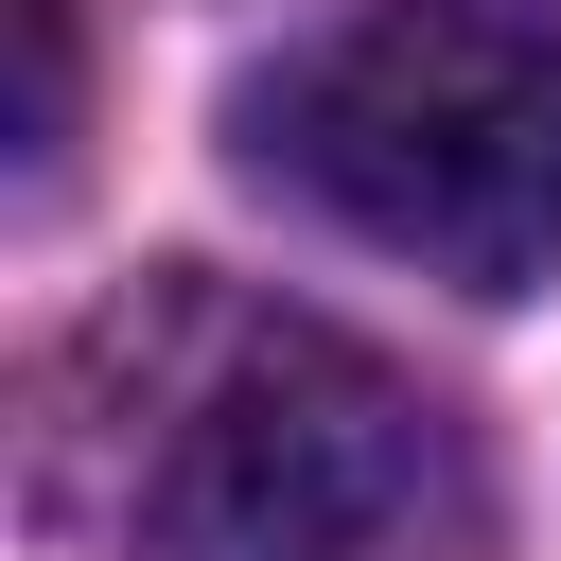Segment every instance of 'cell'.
I'll return each mask as SVG.
<instances>
[{
  "instance_id": "obj_3",
  "label": "cell",
  "mask_w": 561,
  "mask_h": 561,
  "mask_svg": "<svg viewBox=\"0 0 561 561\" xmlns=\"http://www.w3.org/2000/svg\"><path fill=\"white\" fill-rule=\"evenodd\" d=\"M18 18V193H53L70 158V0H0Z\"/></svg>"
},
{
  "instance_id": "obj_2",
  "label": "cell",
  "mask_w": 561,
  "mask_h": 561,
  "mask_svg": "<svg viewBox=\"0 0 561 561\" xmlns=\"http://www.w3.org/2000/svg\"><path fill=\"white\" fill-rule=\"evenodd\" d=\"M245 140L421 280H561V18L526 0H351L245 88Z\"/></svg>"
},
{
  "instance_id": "obj_1",
  "label": "cell",
  "mask_w": 561,
  "mask_h": 561,
  "mask_svg": "<svg viewBox=\"0 0 561 561\" xmlns=\"http://www.w3.org/2000/svg\"><path fill=\"white\" fill-rule=\"evenodd\" d=\"M53 508L123 561H386L438 508V421L298 298L140 280L53 351Z\"/></svg>"
}]
</instances>
